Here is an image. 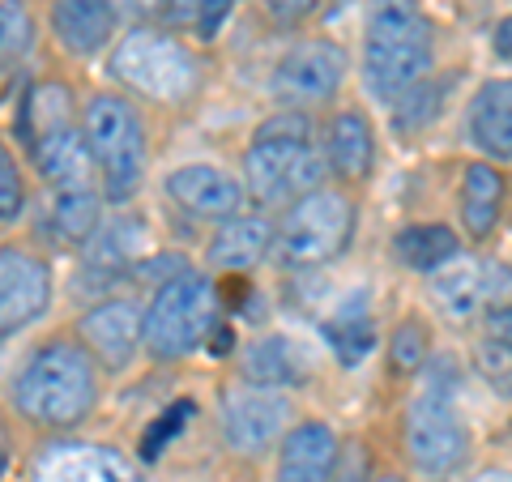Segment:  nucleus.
I'll list each match as a JSON object with an SVG mask.
<instances>
[{
  "label": "nucleus",
  "mask_w": 512,
  "mask_h": 482,
  "mask_svg": "<svg viewBox=\"0 0 512 482\" xmlns=\"http://www.w3.org/2000/svg\"><path fill=\"white\" fill-rule=\"evenodd\" d=\"M99 393L103 380L90 350L73 337H52L18 367L9 384V406L35 427L69 431L94 414Z\"/></svg>",
  "instance_id": "obj_1"
},
{
  "label": "nucleus",
  "mask_w": 512,
  "mask_h": 482,
  "mask_svg": "<svg viewBox=\"0 0 512 482\" xmlns=\"http://www.w3.org/2000/svg\"><path fill=\"white\" fill-rule=\"evenodd\" d=\"M82 137H86L94 175H99L103 201L128 205L146 188V171H150V141H146L141 111L124 94L99 90L82 107Z\"/></svg>",
  "instance_id": "obj_2"
},
{
  "label": "nucleus",
  "mask_w": 512,
  "mask_h": 482,
  "mask_svg": "<svg viewBox=\"0 0 512 482\" xmlns=\"http://www.w3.org/2000/svg\"><path fill=\"white\" fill-rule=\"evenodd\" d=\"M431 22L410 0H380L367 18L363 35V82L384 103H397L406 90H414L431 77Z\"/></svg>",
  "instance_id": "obj_3"
},
{
  "label": "nucleus",
  "mask_w": 512,
  "mask_h": 482,
  "mask_svg": "<svg viewBox=\"0 0 512 482\" xmlns=\"http://www.w3.org/2000/svg\"><path fill=\"white\" fill-rule=\"evenodd\" d=\"M248 188L261 205H291L325 184V154L312 146V124L303 111H278L256 128L244 154Z\"/></svg>",
  "instance_id": "obj_4"
},
{
  "label": "nucleus",
  "mask_w": 512,
  "mask_h": 482,
  "mask_svg": "<svg viewBox=\"0 0 512 482\" xmlns=\"http://www.w3.org/2000/svg\"><path fill=\"white\" fill-rule=\"evenodd\" d=\"M107 69L124 90H133L150 103H163V107L188 103L201 86L197 52H192L184 39H175L171 30H158V26L124 30L116 52L107 60Z\"/></svg>",
  "instance_id": "obj_5"
},
{
  "label": "nucleus",
  "mask_w": 512,
  "mask_h": 482,
  "mask_svg": "<svg viewBox=\"0 0 512 482\" xmlns=\"http://www.w3.org/2000/svg\"><path fill=\"white\" fill-rule=\"evenodd\" d=\"M218 325V286L197 269H180L163 278V286L146 303V325H141V346L154 359L175 363L210 342Z\"/></svg>",
  "instance_id": "obj_6"
},
{
  "label": "nucleus",
  "mask_w": 512,
  "mask_h": 482,
  "mask_svg": "<svg viewBox=\"0 0 512 482\" xmlns=\"http://www.w3.org/2000/svg\"><path fill=\"white\" fill-rule=\"evenodd\" d=\"M355 235V201L342 188H312L299 201L286 205L282 222L274 227V252L278 265L291 269H312L329 265L350 248Z\"/></svg>",
  "instance_id": "obj_7"
},
{
  "label": "nucleus",
  "mask_w": 512,
  "mask_h": 482,
  "mask_svg": "<svg viewBox=\"0 0 512 482\" xmlns=\"http://www.w3.org/2000/svg\"><path fill=\"white\" fill-rule=\"evenodd\" d=\"M406 448H410V461L431 478L453 474L457 465L466 461L470 431H466V419H461V410L453 401V380L448 376H427L419 397L410 401Z\"/></svg>",
  "instance_id": "obj_8"
},
{
  "label": "nucleus",
  "mask_w": 512,
  "mask_h": 482,
  "mask_svg": "<svg viewBox=\"0 0 512 482\" xmlns=\"http://www.w3.org/2000/svg\"><path fill=\"white\" fill-rule=\"evenodd\" d=\"M346 69H350V60L333 39L295 43L274 69V94H278V103H286V111L320 107L342 90Z\"/></svg>",
  "instance_id": "obj_9"
},
{
  "label": "nucleus",
  "mask_w": 512,
  "mask_h": 482,
  "mask_svg": "<svg viewBox=\"0 0 512 482\" xmlns=\"http://www.w3.org/2000/svg\"><path fill=\"white\" fill-rule=\"evenodd\" d=\"M52 265L35 248L5 244L0 248V337L22 333L52 303Z\"/></svg>",
  "instance_id": "obj_10"
},
{
  "label": "nucleus",
  "mask_w": 512,
  "mask_h": 482,
  "mask_svg": "<svg viewBox=\"0 0 512 482\" xmlns=\"http://www.w3.org/2000/svg\"><path fill=\"white\" fill-rule=\"evenodd\" d=\"M141 325H146V308L128 295H111L82 312V320H77V342L90 350V359L99 367L124 372L141 350Z\"/></svg>",
  "instance_id": "obj_11"
},
{
  "label": "nucleus",
  "mask_w": 512,
  "mask_h": 482,
  "mask_svg": "<svg viewBox=\"0 0 512 482\" xmlns=\"http://www.w3.org/2000/svg\"><path fill=\"white\" fill-rule=\"evenodd\" d=\"M431 299L453 316V320H470L474 312L495 308L500 295L512 286V273L500 261H474V256H453L448 265L431 269Z\"/></svg>",
  "instance_id": "obj_12"
},
{
  "label": "nucleus",
  "mask_w": 512,
  "mask_h": 482,
  "mask_svg": "<svg viewBox=\"0 0 512 482\" xmlns=\"http://www.w3.org/2000/svg\"><path fill=\"white\" fill-rule=\"evenodd\" d=\"M291 397L278 389H235L222 401V436L235 453H265L291 427Z\"/></svg>",
  "instance_id": "obj_13"
},
{
  "label": "nucleus",
  "mask_w": 512,
  "mask_h": 482,
  "mask_svg": "<svg viewBox=\"0 0 512 482\" xmlns=\"http://www.w3.org/2000/svg\"><path fill=\"white\" fill-rule=\"evenodd\" d=\"M167 197L192 218L227 222L244 210V188L214 163H184L167 175Z\"/></svg>",
  "instance_id": "obj_14"
},
{
  "label": "nucleus",
  "mask_w": 512,
  "mask_h": 482,
  "mask_svg": "<svg viewBox=\"0 0 512 482\" xmlns=\"http://www.w3.org/2000/svg\"><path fill=\"white\" fill-rule=\"evenodd\" d=\"M35 167L43 175L47 192H73V188H99V175H94V163H90V150H86V137H82V116L69 128H56L47 133L35 150Z\"/></svg>",
  "instance_id": "obj_15"
},
{
  "label": "nucleus",
  "mask_w": 512,
  "mask_h": 482,
  "mask_svg": "<svg viewBox=\"0 0 512 482\" xmlns=\"http://www.w3.org/2000/svg\"><path fill=\"white\" fill-rule=\"evenodd\" d=\"M325 167L346 184H359L372 175L376 163V128L367 120V111L342 107L325 128Z\"/></svg>",
  "instance_id": "obj_16"
},
{
  "label": "nucleus",
  "mask_w": 512,
  "mask_h": 482,
  "mask_svg": "<svg viewBox=\"0 0 512 482\" xmlns=\"http://www.w3.org/2000/svg\"><path fill=\"white\" fill-rule=\"evenodd\" d=\"M116 0H52V35L69 56L103 52L116 35Z\"/></svg>",
  "instance_id": "obj_17"
},
{
  "label": "nucleus",
  "mask_w": 512,
  "mask_h": 482,
  "mask_svg": "<svg viewBox=\"0 0 512 482\" xmlns=\"http://www.w3.org/2000/svg\"><path fill=\"white\" fill-rule=\"evenodd\" d=\"M342 444L329 423H299L282 436L278 482H333Z\"/></svg>",
  "instance_id": "obj_18"
},
{
  "label": "nucleus",
  "mask_w": 512,
  "mask_h": 482,
  "mask_svg": "<svg viewBox=\"0 0 512 482\" xmlns=\"http://www.w3.org/2000/svg\"><path fill=\"white\" fill-rule=\"evenodd\" d=\"M269 248H274V222L265 214H235L214 231L205 261L218 273H244L256 261H265Z\"/></svg>",
  "instance_id": "obj_19"
},
{
  "label": "nucleus",
  "mask_w": 512,
  "mask_h": 482,
  "mask_svg": "<svg viewBox=\"0 0 512 482\" xmlns=\"http://www.w3.org/2000/svg\"><path fill=\"white\" fill-rule=\"evenodd\" d=\"M470 137L495 163L512 158V77H495L470 99Z\"/></svg>",
  "instance_id": "obj_20"
},
{
  "label": "nucleus",
  "mask_w": 512,
  "mask_h": 482,
  "mask_svg": "<svg viewBox=\"0 0 512 482\" xmlns=\"http://www.w3.org/2000/svg\"><path fill=\"white\" fill-rule=\"evenodd\" d=\"M69 124H77V103L64 82H35L22 94L18 116H13V128H18V141L26 146V154L35 150L47 133L69 128Z\"/></svg>",
  "instance_id": "obj_21"
},
{
  "label": "nucleus",
  "mask_w": 512,
  "mask_h": 482,
  "mask_svg": "<svg viewBox=\"0 0 512 482\" xmlns=\"http://www.w3.org/2000/svg\"><path fill=\"white\" fill-rule=\"evenodd\" d=\"M508 180L495 163H470L461 171V222H466L470 239H487L504 218Z\"/></svg>",
  "instance_id": "obj_22"
},
{
  "label": "nucleus",
  "mask_w": 512,
  "mask_h": 482,
  "mask_svg": "<svg viewBox=\"0 0 512 482\" xmlns=\"http://www.w3.org/2000/svg\"><path fill=\"white\" fill-rule=\"evenodd\" d=\"M239 367H244V380L252 384V389H282V384H303L312 376L308 355L299 350V342L278 337V333L252 342Z\"/></svg>",
  "instance_id": "obj_23"
},
{
  "label": "nucleus",
  "mask_w": 512,
  "mask_h": 482,
  "mask_svg": "<svg viewBox=\"0 0 512 482\" xmlns=\"http://www.w3.org/2000/svg\"><path fill=\"white\" fill-rule=\"evenodd\" d=\"M99 227H103V192L99 188L52 192V231L60 244H69V248L94 244Z\"/></svg>",
  "instance_id": "obj_24"
},
{
  "label": "nucleus",
  "mask_w": 512,
  "mask_h": 482,
  "mask_svg": "<svg viewBox=\"0 0 512 482\" xmlns=\"http://www.w3.org/2000/svg\"><path fill=\"white\" fill-rule=\"evenodd\" d=\"M393 252H397V261L402 265L419 269V273H431V269L448 265L461 252V239H457V231L440 227V222H414V227L397 231Z\"/></svg>",
  "instance_id": "obj_25"
},
{
  "label": "nucleus",
  "mask_w": 512,
  "mask_h": 482,
  "mask_svg": "<svg viewBox=\"0 0 512 482\" xmlns=\"http://www.w3.org/2000/svg\"><path fill=\"white\" fill-rule=\"evenodd\" d=\"M325 337L333 346V355H338L346 367H355L367 359V350L376 346V329H372V316H367V308H359V303H346V308H338L329 320H325Z\"/></svg>",
  "instance_id": "obj_26"
},
{
  "label": "nucleus",
  "mask_w": 512,
  "mask_h": 482,
  "mask_svg": "<svg viewBox=\"0 0 512 482\" xmlns=\"http://www.w3.org/2000/svg\"><path fill=\"white\" fill-rule=\"evenodd\" d=\"M35 13L30 0H0V73L18 69L35 47Z\"/></svg>",
  "instance_id": "obj_27"
},
{
  "label": "nucleus",
  "mask_w": 512,
  "mask_h": 482,
  "mask_svg": "<svg viewBox=\"0 0 512 482\" xmlns=\"http://www.w3.org/2000/svg\"><path fill=\"white\" fill-rule=\"evenodd\" d=\"M431 355V329L423 325L419 316L402 320V325L393 329V342H389V363L397 372H419Z\"/></svg>",
  "instance_id": "obj_28"
},
{
  "label": "nucleus",
  "mask_w": 512,
  "mask_h": 482,
  "mask_svg": "<svg viewBox=\"0 0 512 482\" xmlns=\"http://www.w3.org/2000/svg\"><path fill=\"white\" fill-rule=\"evenodd\" d=\"M192 401H171V406L163 410V414H154V423L146 427V436H141V461H158L167 453V444L180 436L184 431V423L192 419Z\"/></svg>",
  "instance_id": "obj_29"
},
{
  "label": "nucleus",
  "mask_w": 512,
  "mask_h": 482,
  "mask_svg": "<svg viewBox=\"0 0 512 482\" xmlns=\"http://www.w3.org/2000/svg\"><path fill=\"white\" fill-rule=\"evenodd\" d=\"M26 214V171L18 154L0 137V222H18Z\"/></svg>",
  "instance_id": "obj_30"
},
{
  "label": "nucleus",
  "mask_w": 512,
  "mask_h": 482,
  "mask_svg": "<svg viewBox=\"0 0 512 482\" xmlns=\"http://www.w3.org/2000/svg\"><path fill=\"white\" fill-rule=\"evenodd\" d=\"M440 99H444V86H436L431 77H423L419 86L406 90L402 99L393 103L397 107V124L410 128V133H414V128H423V124H431L440 116Z\"/></svg>",
  "instance_id": "obj_31"
},
{
  "label": "nucleus",
  "mask_w": 512,
  "mask_h": 482,
  "mask_svg": "<svg viewBox=\"0 0 512 482\" xmlns=\"http://www.w3.org/2000/svg\"><path fill=\"white\" fill-rule=\"evenodd\" d=\"M474 363H478V372H483L491 384H500L504 393H512V350H504L500 342L483 337V342L474 346Z\"/></svg>",
  "instance_id": "obj_32"
},
{
  "label": "nucleus",
  "mask_w": 512,
  "mask_h": 482,
  "mask_svg": "<svg viewBox=\"0 0 512 482\" xmlns=\"http://www.w3.org/2000/svg\"><path fill=\"white\" fill-rule=\"evenodd\" d=\"M231 5L235 0H201V9H197V35L201 39H214L222 22L231 18Z\"/></svg>",
  "instance_id": "obj_33"
},
{
  "label": "nucleus",
  "mask_w": 512,
  "mask_h": 482,
  "mask_svg": "<svg viewBox=\"0 0 512 482\" xmlns=\"http://www.w3.org/2000/svg\"><path fill=\"white\" fill-rule=\"evenodd\" d=\"M487 337L500 342L504 350H512V303H495L487 312Z\"/></svg>",
  "instance_id": "obj_34"
},
{
  "label": "nucleus",
  "mask_w": 512,
  "mask_h": 482,
  "mask_svg": "<svg viewBox=\"0 0 512 482\" xmlns=\"http://www.w3.org/2000/svg\"><path fill=\"white\" fill-rule=\"evenodd\" d=\"M265 5H269V13H274L278 22H299V18H308L320 0H265Z\"/></svg>",
  "instance_id": "obj_35"
},
{
  "label": "nucleus",
  "mask_w": 512,
  "mask_h": 482,
  "mask_svg": "<svg viewBox=\"0 0 512 482\" xmlns=\"http://www.w3.org/2000/svg\"><path fill=\"white\" fill-rule=\"evenodd\" d=\"M197 9H201V0H163V13H167V22L175 26H197Z\"/></svg>",
  "instance_id": "obj_36"
},
{
  "label": "nucleus",
  "mask_w": 512,
  "mask_h": 482,
  "mask_svg": "<svg viewBox=\"0 0 512 482\" xmlns=\"http://www.w3.org/2000/svg\"><path fill=\"white\" fill-rule=\"evenodd\" d=\"M491 47H495V56H504V60H512V13L491 30Z\"/></svg>",
  "instance_id": "obj_37"
},
{
  "label": "nucleus",
  "mask_w": 512,
  "mask_h": 482,
  "mask_svg": "<svg viewBox=\"0 0 512 482\" xmlns=\"http://www.w3.org/2000/svg\"><path fill=\"white\" fill-rule=\"evenodd\" d=\"M210 342H214V346H210V350H214V355H231V350H235V346H231V342H235V337H231V329H227V325H222V329L214 325V333H210Z\"/></svg>",
  "instance_id": "obj_38"
},
{
  "label": "nucleus",
  "mask_w": 512,
  "mask_h": 482,
  "mask_svg": "<svg viewBox=\"0 0 512 482\" xmlns=\"http://www.w3.org/2000/svg\"><path fill=\"white\" fill-rule=\"evenodd\" d=\"M478 482H512V474H483Z\"/></svg>",
  "instance_id": "obj_39"
},
{
  "label": "nucleus",
  "mask_w": 512,
  "mask_h": 482,
  "mask_svg": "<svg viewBox=\"0 0 512 482\" xmlns=\"http://www.w3.org/2000/svg\"><path fill=\"white\" fill-rule=\"evenodd\" d=\"M376 482H406V478H397V474H389V478H376Z\"/></svg>",
  "instance_id": "obj_40"
},
{
  "label": "nucleus",
  "mask_w": 512,
  "mask_h": 482,
  "mask_svg": "<svg viewBox=\"0 0 512 482\" xmlns=\"http://www.w3.org/2000/svg\"><path fill=\"white\" fill-rule=\"evenodd\" d=\"M0 465H5V457H0Z\"/></svg>",
  "instance_id": "obj_41"
}]
</instances>
